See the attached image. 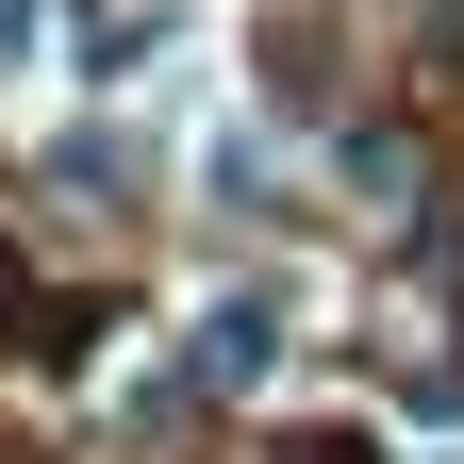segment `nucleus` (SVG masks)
Segmentation results:
<instances>
[{"label":"nucleus","mask_w":464,"mask_h":464,"mask_svg":"<svg viewBox=\"0 0 464 464\" xmlns=\"http://www.w3.org/2000/svg\"><path fill=\"white\" fill-rule=\"evenodd\" d=\"M282 365V299H216L199 315V382H266Z\"/></svg>","instance_id":"f257e3e1"},{"label":"nucleus","mask_w":464,"mask_h":464,"mask_svg":"<svg viewBox=\"0 0 464 464\" xmlns=\"http://www.w3.org/2000/svg\"><path fill=\"white\" fill-rule=\"evenodd\" d=\"M17 17H34V0H0V34H17Z\"/></svg>","instance_id":"f03ea898"}]
</instances>
